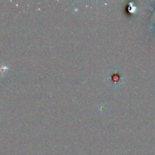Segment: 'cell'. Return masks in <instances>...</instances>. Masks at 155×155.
I'll list each match as a JSON object with an SVG mask.
<instances>
[{"label": "cell", "mask_w": 155, "mask_h": 155, "mask_svg": "<svg viewBox=\"0 0 155 155\" xmlns=\"http://www.w3.org/2000/svg\"><path fill=\"white\" fill-rule=\"evenodd\" d=\"M8 70V67L5 65H2L0 67V73H5Z\"/></svg>", "instance_id": "1"}]
</instances>
